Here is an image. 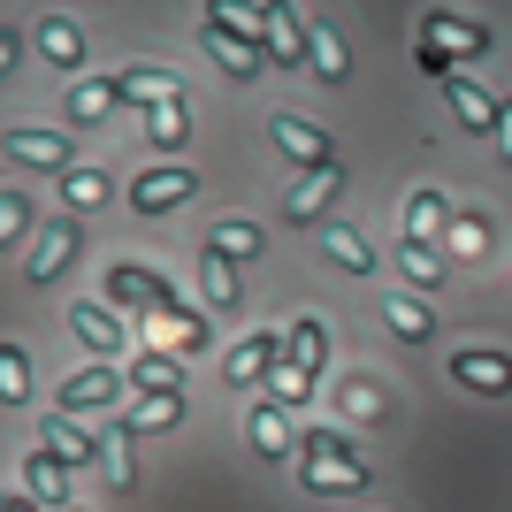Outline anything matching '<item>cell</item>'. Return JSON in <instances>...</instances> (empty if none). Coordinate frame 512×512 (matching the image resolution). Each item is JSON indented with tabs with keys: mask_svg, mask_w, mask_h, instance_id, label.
Wrapping results in <instances>:
<instances>
[{
	"mask_svg": "<svg viewBox=\"0 0 512 512\" xmlns=\"http://www.w3.org/2000/svg\"><path fill=\"white\" fill-rule=\"evenodd\" d=\"M130 390H138V398H184V367H176L169 352H138V360H130Z\"/></svg>",
	"mask_w": 512,
	"mask_h": 512,
	"instance_id": "obj_25",
	"label": "cell"
},
{
	"mask_svg": "<svg viewBox=\"0 0 512 512\" xmlns=\"http://www.w3.org/2000/svg\"><path fill=\"white\" fill-rule=\"evenodd\" d=\"M451 383H459V390H482V398H505V390H512V352H490V344L451 352Z\"/></svg>",
	"mask_w": 512,
	"mask_h": 512,
	"instance_id": "obj_7",
	"label": "cell"
},
{
	"mask_svg": "<svg viewBox=\"0 0 512 512\" xmlns=\"http://www.w3.org/2000/svg\"><path fill=\"white\" fill-rule=\"evenodd\" d=\"M123 367H115V360H100V367H77V375H69V383L62 390H54V413H69V421H77V413H115V406H123Z\"/></svg>",
	"mask_w": 512,
	"mask_h": 512,
	"instance_id": "obj_3",
	"label": "cell"
},
{
	"mask_svg": "<svg viewBox=\"0 0 512 512\" xmlns=\"http://www.w3.org/2000/svg\"><path fill=\"white\" fill-rule=\"evenodd\" d=\"M146 138H153V146H184V138H192V100L153 107V115H146Z\"/></svg>",
	"mask_w": 512,
	"mask_h": 512,
	"instance_id": "obj_37",
	"label": "cell"
},
{
	"mask_svg": "<svg viewBox=\"0 0 512 512\" xmlns=\"http://www.w3.org/2000/svg\"><path fill=\"white\" fill-rule=\"evenodd\" d=\"M207 253H222V260H245V253H260V222H214L207 230Z\"/></svg>",
	"mask_w": 512,
	"mask_h": 512,
	"instance_id": "obj_35",
	"label": "cell"
},
{
	"mask_svg": "<svg viewBox=\"0 0 512 512\" xmlns=\"http://www.w3.org/2000/svg\"><path fill=\"white\" fill-rule=\"evenodd\" d=\"M199 31H207V23H199ZM207 54H214V62H222V69H230L237 85L268 69V54H260V46H245V39H230V31H207Z\"/></svg>",
	"mask_w": 512,
	"mask_h": 512,
	"instance_id": "obj_31",
	"label": "cell"
},
{
	"mask_svg": "<svg viewBox=\"0 0 512 512\" xmlns=\"http://www.w3.org/2000/svg\"><path fill=\"white\" fill-rule=\"evenodd\" d=\"M115 92H123L130 107H169V100H184V77H176V69H123V77H115Z\"/></svg>",
	"mask_w": 512,
	"mask_h": 512,
	"instance_id": "obj_21",
	"label": "cell"
},
{
	"mask_svg": "<svg viewBox=\"0 0 512 512\" xmlns=\"http://www.w3.org/2000/svg\"><path fill=\"white\" fill-rule=\"evenodd\" d=\"M100 299L161 314V306H176V283H169V276H153V268H138V260H115V268L100 276Z\"/></svg>",
	"mask_w": 512,
	"mask_h": 512,
	"instance_id": "obj_5",
	"label": "cell"
},
{
	"mask_svg": "<svg viewBox=\"0 0 512 512\" xmlns=\"http://www.w3.org/2000/svg\"><path fill=\"white\" fill-rule=\"evenodd\" d=\"M0 406H31V352L0 337Z\"/></svg>",
	"mask_w": 512,
	"mask_h": 512,
	"instance_id": "obj_32",
	"label": "cell"
},
{
	"mask_svg": "<svg viewBox=\"0 0 512 512\" xmlns=\"http://www.w3.org/2000/svg\"><path fill=\"white\" fill-rule=\"evenodd\" d=\"M268 138H276V146L291 153L299 169H337V146H329V138H321L306 115H268Z\"/></svg>",
	"mask_w": 512,
	"mask_h": 512,
	"instance_id": "obj_9",
	"label": "cell"
},
{
	"mask_svg": "<svg viewBox=\"0 0 512 512\" xmlns=\"http://www.w3.org/2000/svg\"><path fill=\"white\" fill-rule=\"evenodd\" d=\"M283 367V329H253V337H237V352H230V383H268Z\"/></svg>",
	"mask_w": 512,
	"mask_h": 512,
	"instance_id": "obj_12",
	"label": "cell"
},
{
	"mask_svg": "<svg viewBox=\"0 0 512 512\" xmlns=\"http://www.w3.org/2000/svg\"><path fill=\"white\" fill-rule=\"evenodd\" d=\"M199 299H207V306H245V299H237V260L199 253Z\"/></svg>",
	"mask_w": 512,
	"mask_h": 512,
	"instance_id": "obj_34",
	"label": "cell"
},
{
	"mask_svg": "<svg viewBox=\"0 0 512 512\" xmlns=\"http://www.w3.org/2000/svg\"><path fill=\"white\" fill-rule=\"evenodd\" d=\"M428 54H444V62H459V54H490V23H474V16H451V8H428L421 16V39Z\"/></svg>",
	"mask_w": 512,
	"mask_h": 512,
	"instance_id": "obj_4",
	"label": "cell"
},
{
	"mask_svg": "<svg viewBox=\"0 0 512 512\" xmlns=\"http://www.w3.org/2000/svg\"><path fill=\"white\" fill-rule=\"evenodd\" d=\"M337 406H344V421H390V390L375 383V375H344V390H337Z\"/></svg>",
	"mask_w": 512,
	"mask_h": 512,
	"instance_id": "obj_28",
	"label": "cell"
},
{
	"mask_svg": "<svg viewBox=\"0 0 512 512\" xmlns=\"http://www.w3.org/2000/svg\"><path fill=\"white\" fill-rule=\"evenodd\" d=\"M383 321H390V337H398V344H428V337H436V306H421L413 291L383 299Z\"/></svg>",
	"mask_w": 512,
	"mask_h": 512,
	"instance_id": "obj_26",
	"label": "cell"
},
{
	"mask_svg": "<svg viewBox=\"0 0 512 512\" xmlns=\"http://www.w3.org/2000/svg\"><path fill=\"white\" fill-rule=\"evenodd\" d=\"M299 482L314 497H352L375 482V467L360 459V444H344L337 428H299Z\"/></svg>",
	"mask_w": 512,
	"mask_h": 512,
	"instance_id": "obj_1",
	"label": "cell"
},
{
	"mask_svg": "<svg viewBox=\"0 0 512 512\" xmlns=\"http://www.w3.org/2000/svg\"><path fill=\"white\" fill-rule=\"evenodd\" d=\"M100 474L115 482V490H138V459H130L123 436H107V444H100Z\"/></svg>",
	"mask_w": 512,
	"mask_h": 512,
	"instance_id": "obj_39",
	"label": "cell"
},
{
	"mask_svg": "<svg viewBox=\"0 0 512 512\" xmlns=\"http://www.w3.org/2000/svg\"><path fill=\"white\" fill-rule=\"evenodd\" d=\"M0 153L23 161V169H46V176H69V169H77L69 130H46V123H8V130H0Z\"/></svg>",
	"mask_w": 512,
	"mask_h": 512,
	"instance_id": "obj_2",
	"label": "cell"
},
{
	"mask_svg": "<svg viewBox=\"0 0 512 512\" xmlns=\"http://www.w3.org/2000/svg\"><path fill=\"white\" fill-rule=\"evenodd\" d=\"M31 39H39V54H46L54 69H69V77L85 69V23H77V16H39V31H31Z\"/></svg>",
	"mask_w": 512,
	"mask_h": 512,
	"instance_id": "obj_16",
	"label": "cell"
},
{
	"mask_svg": "<svg viewBox=\"0 0 512 512\" xmlns=\"http://www.w3.org/2000/svg\"><path fill=\"white\" fill-rule=\"evenodd\" d=\"M69 337L85 352H100V360H115L130 344V329H123V314H107V299H85V306H69Z\"/></svg>",
	"mask_w": 512,
	"mask_h": 512,
	"instance_id": "obj_8",
	"label": "cell"
},
{
	"mask_svg": "<svg viewBox=\"0 0 512 512\" xmlns=\"http://www.w3.org/2000/svg\"><path fill=\"white\" fill-rule=\"evenodd\" d=\"M184 421V398H130L115 413V436H161V428Z\"/></svg>",
	"mask_w": 512,
	"mask_h": 512,
	"instance_id": "obj_24",
	"label": "cell"
},
{
	"mask_svg": "<svg viewBox=\"0 0 512 512\" xmlns=\"http://www.w3.org/2000/svg\"><path fill=\"white\" fill-rule=\"evenodd\" d=\"M192 192H199V176L184 169V161H176V169H169V161H161V169H146V176H138V184H130V214H146V222H153V214L184 207V199H192Z\"/></svg>",
	"mask_w": 512,
	"mask_h": 512,
	"instance_id": "obj_6",
	"label": "cell"
},
{
	"mask_svg": "<svg viewBox=\"0 0 512 512\" xmlns=\"http://www.w3.org/2000/svg\"><path fill=\"white\" fill-rule=\"evenodd\" d=\"M77 245H85V237H77V222H69V214H62V222H46V230H39V253L23 260V276H31V283H54L69 260H77Z\"/></svg>",
	"mask_w": 512,
	"mask_h": 512,
	"instance_id": "obj_14",
	"label": "cell"
},
{
	"mask_svg": "<svg viewBox=\"0 0 512 512\" xmlns=\"http://www.w3.org/2000/svg\"><path fill=\"white\" fill-rule=\"evenodd\" d=\"M436 253H490V222H482V214H451V230H444Z\"/></svg>",
	"mask_w": 512,
	"mask_h": 512,
	"instance_id": "obj_38",
	"label": "cell"
},
{
	"mask_svg": "<svg viewBox=\"0 0 512 512\" xmlns=\"http://www.w3.org/2000/svg\"><path fill=\"white\" fill-rule=\"evenodd\" d=\"M69 512H85V505H69Z\"/></svg>",
	"mask_w": 512,
	"mask_h": 512,
	"instance_id": "obj_44",
	"label": "cell"
},
{
	"mask_svg": "<svg viewBox=\"0 0 512 512\" xmlns=\"http://www.w3.org/2000/svg\"><path fill=\"white\" fill-rule=\"evenodd\" d=\"M321 253H329V268H344V276H367V268H375V245H367L360 230H344V222L321 237Z\"/></svg>",
	"mask_w": 512,
	"mask_h": 512,
	"instance_id": "obj_33",
	"label": "cell"
},
{
	"mask_svg": "<svg viewBox=\"0 0 512 512\" xmlns=\"http://www.w3.org/2000/svg\"><path fill=\"white\" fill-rule=\"evenodd\" d=\"M497 153H505V169H512V100H505V115H497Z\"/></svg>",
	"mask_w": 512,
	"mask_h": 512,
	"instance_id": "obj_41",
	"label": "cell"
},
{
	"mask_svg": "<svg viewBox=\"0 0 512 512\" xmlns=\"http://www.w3.org/2000/svg\"><path fill=\"white\" fill-rule=\"evenodd\" d=\"M207 31H230V39L260 46L268 54V8H237V0H214L207 8Z\"/></svg>",
	"mask_w": 512,
	"mask_h": 512,
	"instance_id": "obj_27",
	"label": "cell"
},
{
	"mask_svg": "<svg viewBox=\"0 0 512 512\" xmlns=\"http://www.w3.org/2000/svg\"><path fill=\"white\" fill-rule=\"evenodd\" d=\"M146 329H153L161 344H176V352H207V314H192L184 299L161 306V314H146Z\"/></svg>",
	"mask_w": 512,
	"mask_h": 512,
	"instance_id": "obj_22",
	"label": "cell"
},
{
	"mask_svg": "<svg viewBox=\"0 0 512 512\" xmlns=\"http://www.w3.org/2000/svg\"><path fill=\"white\" fill-rule=\"evenodd\" d=\"M0 512H46V505H31V497H16V490H0Z\"/></svg>",
	"mask_w": 512,
	"mask_h": 512,
	"instance_id": "obj_43",
	"label": "cell"
},
{
	"mask_svg": "<svg viewBox=\"0 0 512 512\" xmlns=\"http://www.w3.org/2000/svg\"><path fill=\"white\" fill-rule=\"evenodd\" d=\"M337 192H344L337 169H306V176H291V184H283V214H291V222H314Z\"/></svg>",
	"mask_w": 512,
	"mask_h": 512,
	"instance_id": "obj_19",
	"label": "cell"
},
{
	"mask_svg": "<svg viewBox=\"0 0 512 512\" xmlns=\"http://www.w3.org/2000/svg\"><path fill=\"white\" fill-rule=\"evenodd\" d=\"M23 490H31V505L69 512V467L54 459V451H31V459H23Z\"/></svg>",
	"mask_w": 512,
	"mask_h": 512,
	"instance_id": "obj_20",
	"label": "cell"
},
{
	"mask_svg": "<svg viewBox=\"0 0 512 512\" xmlns=\"http://www.w3.org/2000/svg\"><path fill=\"white\" fill-rule=\"evenodd\" d=\"M245 436H253L260 459H299V428H291V406H276V398H260V406L245 413Z\"/></svg>",
	"mask_w": 512,
	"mask_h": 512,
	"instance_id": "obj_10",
	"label": "cell"
},
{
	"mask_svg": "<svg viewBox=\"0 0 512 512\" xmlns=\"http://www.w3.org/2000/svg\"><path fill=\"white\" fill-rule=\"evenodd\" d=\"M444 230H451V199L436 184H413L406 192V237L413 245H444Z\"/></svg>",
	"mask_w": 512,
	"mask_h": 512,
	"instance_id": "obj_15",
	"label": "cell"
},
{
	"mask_svg": "<svg viewBox=\"0 0 512 512\" xmlns=\"http://www.w3.org/2000/svg\"><path fill=\"white\" fill-rule=\"evenodd\" d=\"M62 199H69L77 214H92V207H107V199H115V176L92 169V161H77V169L62 176Z\"/></svg>",
	"mask_w": 512,
	"mask_h": 512,
	"instance_id": "obj_30",
	"label": "cell"
},
{
	"mask_svg": "<svg viewBox=\"0 0 512 512\" xmlns=\"http://www.w3.org/2000/svg\"><path fill=\"white\" fill-rule=\"evenodd\" d=\"M321 360H329V329H321L314 314H299L283 329V367H299L306 383H321Z\"/></svg>",
	"mask_w": 512,
	"mask_h": 512,
	"instance_id": "obj_18",
	"label": "cell"
},
{
	"mask_svg": "<svg viewBox=\"0 0 512 512\" xmlns=\"http://www.w3.org/2000/svg\"><path fill=\"white\" fill-rule=\"evenodd\" d=\"M398 268H406V283H421V291H436L451 260L436 253V245H413V237H406V245H398Z\"/></svg>",
	"mask_w": 512,
	"mask_h": 512,
	"instance_id": "obj_36",
	"label": "cell"
},
{
	"mask_svg": "<svg viewBox=\"0 0 512 512\" xmlns=\"http://www.w3.org/2000/svg\"><path fill=\"white\" fill-rule=\"evenodd\" d=\"M31 230V192H0V253Z\"/></svg>",
	"mask_w": 512,
	"mask_h": 512,
	"instance_id": "obj_40",
	"label": "cell"
},
{
	"mask_svg": "<svg viewBox=\"0 0 512 512\" xmlns=\"http://www.w3.org/2000/svg\"><path fill=\"white\" fill-rule=\"evenodd\" d=\"M39 451H54L62 467H100V444H92L69 413H46V421H39Z\"/></svg>",
	"mask_w": 512,
	"mask_h": 512,
	"instance_id": "obj_17",
	"label": "cell"
},
{
	"mask_svg": "<svg viewBox=\"0 0 512 512\" xmlns=\"http://www.w3.org/2000/svg\"><path fill=\"white\" fill-rule=\"evenodd\" d=\"M16 46H23V39H16V31H8V23H0V77L16 69Z\"/></svg>",
	"mask_w": 512,
	"mask_h": 512,
	"instance_id": "obj_42",
	"label": "cell"
},
{
	"mask_svg": "<svg viewBox=\"0 0 512 512\" xmlns=\"http://www.w3.org/2000/svg\"><path fill=\"white\" fill-rule=\"evenodd\" d=\"M444 107L474 130V138H497V115H505V100H497V92H482L474 77H451V85H444Z\"/></svg>",
	"mask_w": 512,
	"mask_h": 512,
	"instance_id": "obj_13",
	"label": "cell"
},
{
	"mask_svg": "<svg viewBox=\"0 0 512 512\" xmlns=\"http://www.w3.org/2000/svg\"><path fill=\"white\" fill-rule=\"evenodd\" d=\"M299 54H306V16L299 8H268V62L299 69Z\"/></svg>",
	"mask_w": 512,
	"mask_h": 512,
	"instance_id": "obj_29",
	"label": "cell"
},
{
	"mask_svg": "<svg viewBox=\"0 0 512 512\" xmlns=\"http://www.w3.org/2000/svg\"><path fill=\"white\" fill-rule=\"evenodd\" d=\"M306 69H314L321 85H344L352 77V54H344V31L329 16H306Z\"/></svg>",
	"mask_w": 512,
	"mask_h": 512,
	"instance_id": "obj_11",
	"label": "cell"
},
{
	"mask_svg": "<svg viewBox=\"0 0 512 512\" xmlns=\"http://www.w3.org/2000/svg\"><path fill=\"white\" fill-rule=\"evenodd\" d=\"M115 107H123V92H115V77H77V85H69V123L77 130H92L100 123V115H115Z\"/></svg>",
	"mask_w": 512,
	"mask_h": 512,
	"instance_id": "obj_23",
	"label": "cell"
}]
</instances>
